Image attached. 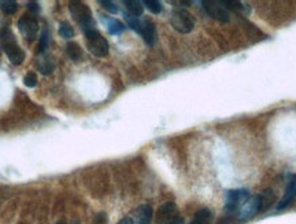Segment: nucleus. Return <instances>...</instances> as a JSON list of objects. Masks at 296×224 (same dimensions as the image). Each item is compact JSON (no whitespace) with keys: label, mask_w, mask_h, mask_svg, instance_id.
<instances>
[{"label":"nucleus","mask_w":296,"mask_h":224,"mask_svg":"<svg viewBox=\"0 0 296 224\" xmlns=\"http://www.w3.org/2000/svg\"><path fill=\"white\" fill-rule=\"evenodd\" d=\"M0 46H1V50L4 51V54L7 55L8 61L13 65H21L25 61V53L21 46L18 44L14 32L8 26H4L0 31Z\"/></svg>","instance_id":"f257e3e1"},{"label":"nucleus","mask_w":296,"mask_h":224,"mask_svg":"<svg viewBox=\"0 0 296 224\" xmlns=\"http://www.w3.org/2000/svg\"><path fill=\"white\" fill-rule=\"evenodd\" d=\"M37 68L43 75H51L55 70V61L51 55H41V58L37 62Z\"/></svg>","instance_id":"4468645a"},{"label":"nucleus","mask_w":296,"mask_h":224,"mask_svg":"<svg viewBox=\"0 0 296 224\" xmlns=\"http://www.w3.org/2000/svg\"><path fill=\"white\" fill-rule=\"evenodd\" d=\"M117 224H135L133 219L132 217H123L122 220H120Z\"/></svg>","instance_id":"bb28decb"},{"label":"nucleus","mask_w":296,"mask_h":224,"mask_svg":"<svg viewBox=\"0 0 296 224\" xmlns=\"http://www.w3.org/2000/svg\"><path fill=\"white\" fill-rule=\"evenodd\" d=\"M18 10V3L14 0H0V11L4 16H13Z\"/></svg>","instance_id":"6ab92c4d"},{"label":"nucleus","mask_w":296,"mask_h":224,"mask_svg":"<svg viewBox=\"0 0 296 224\" xmlns=\"http://www.w3.org/2000/svg\"><path fill=\"white\" fill-rule=\"evenodd\" d=\"M123 4L128 8V13L135 17H141L143 16V11H144V6H143V1H139V0H125Z\"/></svg>","instance_id":"f3484780"},{"label":"nucleus","mask_w":296,"mask_h":224,"mask_svg":"<svg viewBox=\"0 0 296 224\" xmlns=\"http://www.w3.org/2000/svg\"><path fill=\"white\" fill-rule=\"evenodd\" d=\"M18 28L19 32L22 33V36L28 41H33V40L37 39L38 35V22L35 17L31 16H23L19 18L18 21Z\"/></svg>","instance_id":"6e6552de"},{"label":"nucleus","mask_w":296,"mask_h":224,"mask_svg":"<svg viewBox=\"0 0 296 224\" xmlns=\"http://www.w3.org/2000/svg\"><path fill=\"white\" fill-rule=\"evenodd\" d=\"M28 8L32 10L33 13H38V6L36 1H32V3H29V4H28Z\"/></svg>","instance_id":"a878e982"},{"label":"nucleus","mask_w":296,"mask_h":224,"mask_svg":"<svg viewBox=\"0 0 296 224\" xmlns=\"http://www.w3.org/2000/svg\"><path fill=\"white\" fill-rule=\"evenodd\" d=\"M58 224H65V223H62V222H59V223H58Z\"/></svg>","instance_id":"7c9ffc66"},{"label":"nucleus","mask_w":296,"mask_h":224,"mask_svg":"<svg viewBox=\"0 0 296 224\" xmlns=\"http://www.w3.org/2000/svg\"><path fill=\"white\" fill-rule=\"evenodd\" d=\"M84 35L87 39V48L89 50L92 55H95L98 58H104L108 55V43L98 29L87 32Z\"/></svg>","instance_id":"20e7f679"},{"label":"nucleus","mask_w":296,"mask_h":224,"mask_svg":"<svg viewBox=\"0 0 296 224\" xmlns=\"http://www.w3.org/2000/svg\"><path fill=\"white\" fill-rule=\"evenodd\" d=\"M274 200V195L273 193L270 191V190H267V191H263V194L261 195V210H263V209H266L272 202H273Z\"/></svg>","instance_id":"5701e85b"},{"label":"nucleus","mask_w":296,"mask_h":224,"mask_svg":"<svg viewBox=\"0 0 296 224\" xmlns=\"http://www.w3.org/2000/svg\"><path fill=\"white\" fill-rule=\"evenodd\" d=\"M139 35L143 37L147 46H154L155 44V41H157V28H155V23L152 22V19L147 18V17L140 19Z\"/></svg>","instance_id":"9d476101"},{"label":"nucleus","mask_w":296,"mask_h":224,"mask_svg":"<svg viewBox=\"0 0 296 224\" xmlns=\"http://www.w3.org/2000/svg\"><path fill=\"white\" fill-rule=\"evenodd\" d=\"M178 213V209L174 202H165L159 206L157 215H155V223L157 224H169L172 220H174Z\"/></svg>","instance_id":"1a4fd4ad"},{"label":"nucleus","mask_w":296,"mask_h":224,"mask_svg":"<svg viewBox=\"0 0 296 224\" xmlns=\"http://www.w3.org/2000/svg\"><path fill=\"white\" fill-rule=\"evenodd\" d=\"M170 23L174 31L182 35L191 33L195 28V18L185 8H174L170 16Z\"/></svg>","instance_id":"7ed1b4c3"},{"label":"nucleus","mask_w":296,"mask_h":224,"mask_svg":"<svg viewBox=\"0 0 296 224\" xmlns=\"http://www.w3.org/2000/svg\"><path fill=\"white\" fill-rule=\"evenodd\" d=\"M50 44V33L47 29L41 32V37H40V44H38V54L44 55L46 54L47 48Z\"/></svg>","instance_id":"412c9836"},{"label":"nucleus","mask_w":296,"mask_h":224,"mask_svg":"<svg viewBox=\"0 0 296 224\" xmlns=\"http://www.w3.org/2000/svg\"><path fill=\"white\" fill-rule=\"evenodd\" d=\"M202 4H203V8L206 10V13L211 18H214V19H217L220 22H228L229 19H230V13H229V10L222 1H218V0H203Z\"/></svg>","instance_id":"39448f33"},{"label":"nucleus","mask_w":296,"mask_h":224,"mask_svg":"<svg viewBox=\"0 0 296 224\" xmlns=\"http://www.w3.org/2000/svg\"><path fill=\"white\" fill-rule=\"evenodd\" d=\"M69 10L73 18L76 19V22L80 25V28L83 29L84 33L96 29L95 25V19L92 17L91 8L88 7V4H85L83 1H70L69 3Z\"/></svg>","instance_id":"f03ea898"},{"label":"nucleus","mask_w":296,"mask_h":224,"mask_svg":"<svg viewBox=\"0 0 296 224\" xmlns=\"http://www.w3.org/2000/svg\"><path fill=\"white\" fill-rule=\"evenodd\" d=\"M250 194L248 190L244 188H237V190H230L226 194V200H225V210L229 213L233 212H239V209L243 206V204L248 200Z\"/></svg>","instance_id":"423d86ee"},{"label":"nucleus","mask_w":296,"mask_h":224,"mask_svg":"<svg viewBox=\"0 0 296 224\" xmlns=\"http://www.w3.org/2000/svg\"><path fill=\"white\" fill-rule=\"evenodd\" d=\"M100 19L102 22L104 23V26L107 28V31L110 35H121L122 32L125 31V25L118 21L117 18H113V17H107V16H100Z\"/></svg>","instance_id":"f8f14e48"},{"label":"nucleus","mask_w":296,"mask_h":224,"mask_svg":"<svg viewBox=\"0 0 296 224\" xmlns=\"http://www.w3.org/2000/svg\"><path fill=\"white\" fill-rule=\"evenodd\" d=\"M211 220H213V212L210 209L205 208L197 212L190 224H211Z\"/></svg>","instance_id":"dca6fc26"},{"label":"nucleus","mask_w":296,"mask_h":224,"mask_svg":"<svg viewBox=\"0 0 296 224\" xmlns=\"http://www.w3.org/2000/svg\"><path fill=\"white\" fill-rule=\"evenodd\" d=\"M139 224H150V223H139Z\"/></svg>","instance_id":"c756f323"},{"label":"nucleus","mask_w":296,"mask_h":224,"mask_svg":"<svg viewBox=\"0 0 296 224\" xmlns=\"http://www.w3.org/2000/svg\"><path fill=\"white\" fill-rule=\"evenodd\" d=\"M222 3L226 6L228 10L230 8V10H233V11L242 14V16H250L251 14V7L248 4H245V3L236 1V0H225V1H222Z\"/></svg>","instance_id":"2eb2a0df"},{"label":"nucleus","mask_w":296,"mask_h":224,"mask_svg":"<svg viewBox=\"0 0 296 224\" xmlns=\"http://www.w3.org/2000/svg\"><path fill=\"white\" fill-rule=\"evenodd\" d=\"M169 224H184V219L180 216H177L174 220H172V222H170Z\"/></svg>","instance_id":"cd10ccee"},{"label":"nucleus","mask_w":296,"mask_h":224,"mask_svg":"<svg viewBox=\"0 0 296 224\" xmlns=\"http://www.w3.org/2000/svg\"><path fill=\"white\" fill-rule=\"evenodd\" d=\"M71 224H80V223H78V222H73V223H71Z\"/></svg>","instance_id":"c85d7f7f"},{"label":"nucleus","mask_w":296,"mask_h":224,"mask_svg":"<svg viewBox=\"0 0 296 224\" xmlns=\"http://www.w3.org/2000/svg\"><path fill=\"white\" fill-rule=\"evenodd\" d=\"M143 6L148 8L152 14H160L162 10H163L162 3L158 1V0H144V1H143Z\"/></svg>","instance_id":"aec40b11"},{"label":"nucleus","mask_w":296,"mask_h":224,"mask_svg":"<svg viewBox=\"0 0 296 224\" xmlns=\"http://www.w3.org/2000/svg\"><path fill=\"white\" fill-rule=\"evenodd\" d=\"M23 84L26 85V87H29V88L36 87V85H37V76H36V73L29 72L28 75H25V77H23Z\"/></svg>","instance_id":"393cba45"},{"label":"nucleus","mask_w":296,"mask_h":224,"mask_svg":"<svg viewBox=\"0 0 296 224\" xmlns=\"http://www.w3.org/2000/svg\"><path fill=\"white\" fill-rule=\"evenodd\" d=\"M136 217L139 223H150L152 217V208L150 205H141L136 210Z\"/></svg>","instance_id":"a211bd4d"},{"label":"nucleus","mask_w":296,"mask_h":224,"mask_svg":"<svg viewBox=\"0 0 296 224\" xmlns=\"http://www.w3.org/2000/svg\"><path fill=\"white\" fill-rule=\"evenodd\" d=\"M66 54L73 62H81L84 58V51L76 41H69L66 44Z\"/></svg>","instance_id":"ddd939ff"},{"label":"nucleus","mask_w":296,"mask_h":224,"mask_svg":"<svg viewBox=\"0 0 296 224\" xmlns=\"http://www.w3.org/2000/svg\"><path fill=\"white\" fill-rule=\"evenodd\" d=\"M261 195H251L248 200L244 202L243 206L237 212L239 222H248L255 216L258 212H261Z\"/></svg>","instance_id":"0eeeda50"},{"label":"nucleus","mask_w":296,"mask_h":224,"mask_svg":"<svg viewBox=\"0 0 296 224\" xmlns=\"http://www.w3.org/2000/svg\"><path fill=\"white\" fill-rule=\"evenodd\" d=\"M59 35L63 39H71L74 36V29L69 22H62L59 25Z\"/></svg>","instance_id":"4be33fe9"},{"label":"nucleus","mask_w":296,"mask_h":224,"mask_svg":"<svg viewBox=\"0 0 296 224\" xmlns=\"http://www.w3.org/2000/svg\"><path fill=\"white\" fill-rule=\"evenodd\" d=\"M99 4L104 8V10H107L108 13H111V14H117V13H118V6L115 4L114 1H110V0H99Z\"/></svg>","instance_id":"b1692460"},{"label":"nucleus","mask_w":296,"mask_h":224,"mask_svg":"<svg viewBox=\"0 0 296 224\" xmlns=\"http://www.w3.org/2000/svg\"><path fill=\"white\" fill-rule=\"evenodd\" d=\"M296 197V175H292L291 179H289L288 186L285 188V193L282 195V198L280 200V202L277 204V209L279 210H282L288 206L291 202L295 200Z\"/></svg>","instance_id":"9b49d317"}]
</instances>
